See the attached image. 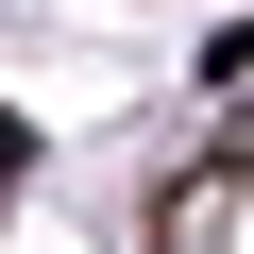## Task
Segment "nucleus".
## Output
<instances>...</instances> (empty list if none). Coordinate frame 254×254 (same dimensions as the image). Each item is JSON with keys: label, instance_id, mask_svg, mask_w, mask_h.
I'll return each mask as SVG.
<instances>
[{"label": "nucleus", "instance_id": "f257e3e1", "mask_svg": "<svg viewBox=\"0 0 254 254\" xmlns=\"http://www.w3.org/2000/svg\"><path fill=\"white\" fill-rule=\"evenodd\" d=\"M0 170H17V136H0Z\"/></svg>", "mask_w": 254, "mask_h": 254}]
</instances>
